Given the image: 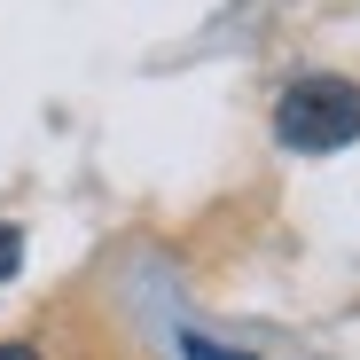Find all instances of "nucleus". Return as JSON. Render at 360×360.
<instances>
[{"mask_svg": "<svg viewBox=\"0 0 360 360\" xmlns=\"http://www.w3.org/2000/svg\"><path fill=\"white\" fill-rule=\"evenodd\" d=\"M0 360H39V352L32 345H0Z\"/></svg>", "mask_w": 360, "mask_h": 360, "instance_id": "obj_4", "label": "nucleus"}, {"mask_svg": "<svg viewBox=\"0 0 360 360\" xmlns=\"http://www.w3.org/2000/svg\"><path fill=\"white\" fill-rule=\"evenodd\" d=\"M180 352H188V360H259V352H227V345H212V337H180Z\"/></svg>", "mask_w": 360, "mask_h": 360, "instance_id": "obj_3", "label": "nucleus"}, {"mask_svg": "<svg viewBox=\"0 0 360 360\" xmlns=\"http://www.w3.org/2000/svg\"><path fill=\"white\" fill-rule=\"evenodd\" d=\"M16 266H24V227L0 219V282H16Z\"/></svg>", "mask_w": 360, "mask_h": 360, "instance_id": "obj_2", "label": "nucleus"}, {"mask_svg": "<svg viewBox=\"0 0 360 360\" xmlns=\"http://www.w3.org/2000/svg\"><path fill=\"white\" fill-rule=\"evenodd\" d=\"M274 134H282V149H297V157L352 149V141H360V86H352V79H329V71L297 79V86L274 102Z\"/></svg>", "mask_w": 360, "mask_h": 360, "instance_id": "obj_1", "label": "nucleus"}]
</instances>
